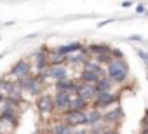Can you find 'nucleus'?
I'll list each match as a JSON object with an SVG mask.
<instances>
[{"label":"nucleus","mask_w":148,"mask_h":134,"mask_svg":"<svg viewBox=\"0 0 148 134\" xmlns=\"http://www.w3.org/2000/svg\"><path fill=\"white\" fill-rule=\"evenodd\" d=\"M37 105H38L40 111H52V108H54V103H52V99H51V98H47V96L40 98Z\"/></svg>","instance_id":"obj_6"},{"label":"nucleus","mask_w":148,"mask_h":134,"mask_svg":"<svg viewBox=\"0 0 148 134\" xmlns=\"http://www.w3.org/2000/svg\"><path fill=\"white\" fill-rule=\"evenodd\" d=\"M52 134H73V132H71L70 125H56Z\"/></svg>","instance_id":"obj_8"},{"label":"nucleus","mask_w":148,"mask_h":134,"mask_svg":"<svg viewBox=\"0 0 148 134\" xmlns=\"http://www.w3.org/2000/svg\"><path fill=\"white\" fill-rule=\"evenodd\" d=\"M86 122H87V115H84V111L71 110L66 115V125H70V127H75V125H80V124H86Z\"/></svg>","instance_id":"obj_1"},{"label":"nucleus","mask_w":148,"mask_h":134,"mask_svg":"<svg viewBox=\"0 0 148 134\" xmlns=\"http://www.w3.org/2000/svg\"><path fill=\"white\" fill-rule=\"evenodd\" d=\"M14 122L12 120H9L7 117H2L0 118V132L2 134H11L12 132V129H14Z\"/></svg>","instance_id":"obj_5"},{"label":"nucleus","mask_w":148,"mask_h":134,"mask_svg":"<svg viewBox=\"0 0 148 134\" xmlns=\"http://www.w3.org/2000/svg\"><path fill=\"white\" fill-rule=\"evenodd\" d=\"M112 101H113V98H112L110 94L101 92V94L98 96V99H96V105H98V106H106V105H110Z\"/></svg>","instance_id":"obj_7"},{"label":"nucleus","mask_w":148,"mask_h":134,"mask_svg":"<svg viewBox=\"0 0 148 134\" xmlns=\"http://www.w3.org/2000/svg\"><path fill=\"white\" fill-rule=\"evenodd\" d=\"M106 134H115V132H112V131H106Z\"/></svg>","instance_id":"obj_13"},{"label":"nucleus","mask_w":148,"mask_h":134,"mask_svg":"<svg viewBox=\"0 0 148 134\" xmlns=\"http://www.w3.org/2000/svg\"><path fill=\"white\" fill-rule=\"evenodd\" d=\"M73 134H87L86 131H79V132H73Z\"/></svg>","instance_id":"obj_12"},{"label":"nucleus","mask_w":148,"mask_h":134,"mask_svg":"<svg viewBox=\"0 0 148 134\" xmlns=\"http://www.w3.org/2000/svg\"><path fill=\"white\" fill-rule=\"evenodd\" d=\"M56 106L61 111H64V110L70 108V98H68V94L64 91H59L58 92V96H56Z\"/></svg>","instance_id":"obj_3"},{"label":"nucleus","mask_w":148,"mask_h":134,"mask_svg":"<svg viewBox=\"0 0 148 134\" xmlns=\"http://www.w3.org/2000/svg\"><path fill=\"white\" fill-rule=\"evenodd\" d=\"M110 75L115 80H122L124 75H125V66L120 61H112L110 63Z\"/></svg>","instance_id":"obj_2"},{"label":"nucleus","mask_w":148,"mask_h":134,"mask_svg":"<svg viewBox=\"0 0 148 134\" xmlns=\"http://www.w3.org/2000/svg\"><path fill=\"white\" fill-rule=\"evenodd\" d=\"M141 134H148V127H143V131H141Z\"/></svg>","instance_id":"obj_11"},{"label":"nucleus","mask_w":148,"mask_h":134,"mask_svg":"<svg viewBox=\"0 0 148 134\" xmlns=\"http://www.w3.org/2000/svg\"><path fill=\"white\" fill-rule=\"evenodd\" d=\"M0 134H2V132H0Z\"/></svg>","instance_id":"obj_14"},{"label":"nucleus","mask_w":148,"mask_h":134,"mask_svg":"<svg viewBox=\"0 0 148 134\" xmlns=\"http://www.w3.org/2000/svg\"><path fill=\"white\" fill-rule=\"evenodd\" d=\"M120 117H122V113H120V111H112V113H108L105 118H106L108 122H117Z\"/></svg>","instance_id":"obj_9"},{"label":"nucleus","mask_w":148,"mask_h":134,"mask_svg":"<svg viewBox=\"0 0 148 134\" xmlns=\"http://www.w3.org/2000/svg\"><path fill=\"white\" fill-rule=\"evenodd\" d=\"M99 118H101V115H99L98 111H91V113H89V117H87V122H91V124H96Z\"/></svg>","instance_id":"obj_10"},{"label":"nucleus","mask_w":148,"mask_h":134,"mask_svg":"<svg viewBox=\"0 0 148 134\" xmlns=\"http://www.w3.org/2000/svg\"><path fill=\"white\" fill-rule=\"evenodd\" d=\"M96 91H98V87H94V85L87 84V85H84V87L79 91V96H80L84 101H89V99H92V98L96 96Z\"/></svg>","instance_id":"obj_4"}]
</instances>
